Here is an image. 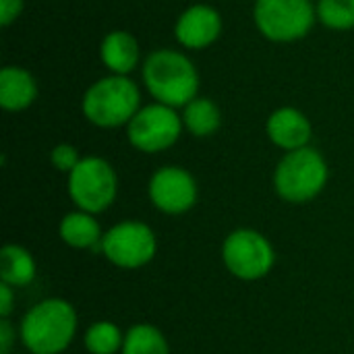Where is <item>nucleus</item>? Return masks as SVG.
<instances>
[{
	"instance_id": "obj_23",
	"label": "nucleus",
	"mask_w": 354,
	"mask_h": 354,
	"mask_svg": "<svg viewBox=\"0 0 354 354\" xmlns=\"http://www.w3.org/2000/svg\"><path fill=\"white\" fill-rule=\"evenodd\" d=\"M15 342V330L6 317L0 319V354H8Z\"/></svg>"
},
{
	"instance_id": "obj_6",
	"label": "nucleus",
	"mask_w": 354,
	"mask_h": 354,
	"mask_svg": "<svg viewBox=\"0 0 354 354\" xmlns=\"http://www.w3.org/2000/svg\"><path fill=\"white\" fill-rule=\"evenodd\" d=\"M222 257L232 276L239 280H259L270 274L274 266V249L270 241L255 230H234L226 236Z\"/></svg>"
},
{
	"instance_id": "obj_17",
	"label": "nucleus",
	"mask_w": 354,
	"mask_h": 354,
	"mask_svg": "<svg viewBox=\"0 0 354 354\" xmlns=\"http://www.w3.org/2000/svg\"><path fill=\"white\" fill-rule=\"evenodd\" d=\"M122 354H170V348L158 328L139 324L127 332Z\"/></svg>"
},
{
	"instance_id": "obj_7",
	"label": "nucleus",
	"mask_w": 354,
	"mask_h": 354,
	"mask_svg": "<svg viewBox=\"0 0 354 354\" xmlns=\"http://www.w3.org/2000/svg\"><path fill=\"white\" fill-rule=\"evenodd\" d=\"M153 230L135 220H127L110 228L102 239V253L110 263L124 270H137L149 263L156 255Z\"/></svg>"
},
{
	"instance_id": "obj_13",
	"label": "nucleus",
	"mask_w": 354,
	"mask_h": 354,
	"mask_svg": "<svg viewBox=\"0 0 354 354\" xmlns=\"http://www.w3.org/2000/svg\"><path fill=\"white\" fill-rule=\"evenodd\" d=\"M60 239L73 249L102 251V230L100 224L87 212L66 214L60 222Z\"/></svg>"
},
{
	"instance_id": "obj_22",
	"label": "nucleus",
	"mask_w": 354,
	"mask_h": 354,
	"mask_svg": "<svg viewBox=\"0 0 354 354\" xmlns=\"http://www.w3.org/2000/svg\"><path fill=\"white\" fill-rule=\"evenodd\" d=\"M23 2L21 0H0V23L8 25L12 19H17V15L21 12Z\"/></svg>"
},
{
	"instance_id": "obj_5",
	"label": "nucleus",
	"mask_w": 354,
	"mask_h": 354,
	"mask_svg": "<svg viewBox=\"0 0 354 354\" xmlns=\"http://www.w3.org/2000/svg\"><path fill=\"white\" fill-rule=\"evenodd\" d=\"M68 195L87 214L106 212L116 199V174L102 158H83L68 174Z\"/></svg>"
},
{
	"instance_id": "obj_20",
	"label": "nucleus",
	"mask_w": 354,
	"mask_h": 354,
	"mask_svg": "<svg viewBox=\"0 0 354 354\" xmlns=\"http://www.w3.org/2000/svg\"><path fill=\"white\" fill-rule=\"evenodd\" d=\"M319 19L332 29L354 27V0H319Z\"/></svg>"
},
{
	"instance_id": "obj_11",
	"label": "nucleus",
	"mask_w": 354,
	"mask_h": 354,
	"mask_svg": "<svg viewBox=\"0 0 354 354\" xmlns=\"http://www.w3.org/2000/svg\"><path fill=\"white\" fill-rule=\"evenodd\" d=\"M220 15L209 6L189 8L176 23V37L187 48H205L220 35Z\"/></svg>"
},
{
	"instance_id": "obj_24",
	"label": "nucleus",
	"mask_w": 354,
	"mask_h": 354,
	"mask_svg": "<svg viewBox=\"0 0 354 354\" xmlns=\"http://www.w3.org/2000/svg\"><path fill=\"white\" fill-rule=\"evenodd\" d=\"M12 311V286L0 284V317H8Z\"/></svg>"
},
{
	"instance_id": "obj_16",
	"label": "nucleus",
	"mask_w": 354,
	"mask_h": 354,
	"mask_svg": "<svg viewBox=\"0 0 354 354\" xmlns=\"http://www.w3.org/2000/svg\"><path fill=\"white\" fill-rule=\"evenodd\" d=\"M35 278V261L19 245H6L0 251V280L8 286H27Z\"/></svg>"
},
{
	"instance_id": "obj_1",
	"label": "nucleus",
	"mask_w": 354,
	"mask_h": 354,
	"mask_svg": "<svg viewBox=\"0 0 354 354\" xmlns=\"http://www.w3.org/2000/svg\"><path fill=\"white\" fill-rule=\"evenodd\" d=\"M77 332V313L62 299L37 303L21 322V340L31 354H60L73 342Z\"/></svg>"
},
{
	"instance_id": "obj_21",
	"label": "nucleus",
	"mask_w": 354,
	"mask_h": 354,
	"mask_svg": "<svg viewBox=\"0 0 354 354\" xmlns=\"http://www.w3.org/2000/svg\"><path fill=\"white\" fill-rule=\"evenodd\" d=\"M50 160H52V164H54L60 172H68V174H71V172L77 168V164L81 162V160H79L77 149H75L73 145H66V143H62V145L54 147V151H52Z\"/></svg>"
},
{
	"instance_id": "obj_9",
	"label": "nucleus",
	"mask_w": 354,
	"mask_h": 354,
	"mask_svg": "<svg viewBox=\"0 0 354 354\" xmlns=\"http://www.w3.org/2000/svg\"><path fill=\"white\" fill-rule=\"evenodd\" d=\"M180 135V118L178 114L164 104L147 106L139 110L129 122V141L133 147L156 153L168 149L176 143Z\"/></svg>"
},
{
	"instance_id": "obj_15",
	"label": "nucleus",
	"mask_w": 354,
	"mask_h": 354,
	"mask_svg": "<svg viewBox=\"0 0 354 354\" xmlns=\"http://www.w3.org/2000/svg\"><path fill=\"white\" fill-rule=\"evenodd\" d=\"M137 58H139L137 41L127 31H112L102 44V60L106 62L110 71L118 75L133 71L137 64Z\"/></svg>"
},
{
	"instance_id": "obj_18",
	"label": "nucleus",
	"mask_w": 354,
	"mask_h": 354,
	"mask_svg": "<svg viewBox=\"0 0 354 354\" xmlns=\"http://www.w3.org/2000/svg\"><path fill=\"white\" fill-rule=\"evenodd\" d=\"M185 124L197 137H207L220 127V112L214 102L205 97H195L187 104L185 110Z\"/></svg>"
},
{
	"instance_id": "obj_4",
	"label": "nucleus",
	"mask_w": 354,
	"mask_h": 354,
	"mask_svg": "<svg viewBox=\"0 0 354 354\" xmlns=\"http://www.w3.org/2000/svg\"><path fill=\"white\" fill-rule=\"evenodd\" d=\"M137 108L139 89L127 77L102 79L83 97V112L97 127H118L131 122Z\"/></svg>"
},
{
	"instance_id": "obj_19",
	"label": "nucleus",
	"mask_w": 354,
	"mask_h": 354,
	"mask_svg": "<svg viewBox=\"0 0 354 354\" xmlns=\"http://www.w3.org/2000/svg\"><path fill=\"white\" fill-rule=\"evenodd\" d=\"M122 344L124 338L120 330L110 322H97L85 334V346L91 354H116Z\"/></svg>"
},
{
	"instance_id": "obj_12",
	"label": "nucleus",
	"mask_w": 354,
	"mask_h": 354,
	"mask_svg": "<svg viewBox=\"0 0 354 354\" xmlns=\"http://www.w3.org/2000/svg\"><path fill=\"white\" fill-rule=\"evenodd\" d=\"M268 135L278 147L295 151L309 143L311 124L299 110L280 108L268 120Z\"/></svg>"
},
{
	"instance_id": "obj_2",
	"label": "nucleus",
	"mask_w": 354,
	"mask_h": 354,
	"mask_svg": "<svg viewBox=\"0 0 354 354\" xmlns=\"http://www.w3.org/2000/svg\"><path fill=\"white\" fill-rule=\"evenodd\" d=\"M147 89L164 106H185L197 95L199 77L191 60L172 50L153 52L143 66Z\"/></svg>"
},
{
	"instance_id": "obj_10",
	"label": "nucleus",
	"mask_w": 354,
	"mask_h": 354,
	"mask_svg": "<svg viewBox=\"0 0 354 354\" xmlns=\"http://www.w3.org/2000/svg\"><path fill=\"white\" fill-rule=\"evenodd\" d=\"M149 199L164 214H185L197 201L195 178L183 168H160L149 180Z\"/></svg>"
},
{
	"instance_id": "obj_3",
	"label": "nucleus",
	"mask_w": 354,
	"mask_h": 354,
	"mask_svg": "<svg viewBox=\"0 0 354 354\" xmlns=\"http://www.w3.org/2000/svg\"><path fill=\"white\" fill-rule=\"evenodd\" d=\"M326 180H328V166L324 158L311 147L288 151V156L280 160L274 176L278 195L290 203L311 201L322 193Z\"/></svg>"
},
{
	"instance_id": "obj_8",
	"label": "nucleus",
	"mask_w": 354,
	"mask_h": 354,
	"mask_svg": "<svg viewBox=\"0 0 354 354\" xmlns=\"http://www.w3.org/2000/svg\"><path fill=\"white\" fill-rule=\"evenodd\" d=\"M315 19L311 0H257L255 21L261 33L274 41L303 37Z\"/></svg>"
},
{
	"instance_id": "obj_14",
	"label": "nucleus",
	"mask_w": 354,
	"mask_h": 354,
	"mask_svg": "<svg viewBox=\"0 0 354 354\" xmlns=\"http://www.w3.org/2000/svg\"><path fill=\"white\" fill-rule=\"evenodd\" d=\"M35 100V81L27 71L6 66L0 71V104L4 110H23Z\"/></svg>"
}]
</instances>
